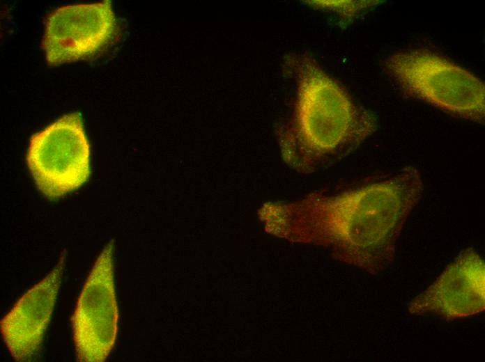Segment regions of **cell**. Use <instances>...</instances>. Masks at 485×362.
Masks as SVG:
<instances>
[{"instance_id": "obj_1", "label": "cell", "mask_w": 485, "mask_h": 362, "mask_svg": "<svg viewBox=\"0 0 485 362\" xmlns=\"http://www.w3.org/2000/svg\"><path fill=\"white\" fill-rule=\"evenodd\" d=\"M423 191L418 170L407 166L383 181L332 196L314 193L288 203H272V233L329 247L335 255L370 272L393 260L403 225Z\"/></svg>"}, {"instance_id": "obj_2", "label": "cell", "mask_w": 485, "mask_h": 362, "mask_svg": "<svg viewBox=\"0 0 485 362\" xmlns=\"http://www.w3.org/2000/svg\"><path fill=\"white\" fill-rule=\"evenodd\" d=\"M282 65L295 94L291 116L277 135L281 156L291 168L314 172L350 153L376 130L374 113L358 104L311 55L288 54Z\"/></svg>"}, {"instance_id": "obj_3", "label": "cell", "mask_w": 485, "mask_h": 362, "mask_svg": "<svg viewBox=\"0 0 485 362\" xmlns=\"http://www.w3.org/2000/svg\"><path fill=\"white\" fill-rule=\"evenodd\" d=\"M384 67L406 95L484 123V82L451 60L428 49H410L389 56Z\"/></svg>"}, {"instance_id": "obj_4", "label": "cell", "mask_w": 485, "mask_h": 362, "mask_svg": "<svg viewBox=\"0 0 485 362\" xmlns=\"http://www.w3.org/2000/svg\"><path fill=\"white\" fill-rule=\"evenodd\" d=\"M26 159L47 198L56 199L80 187L91 174L90 145L81 116L66 114L32 135Z\"/></svg>"}, {"instance_id": "obj_5", "label": "cell", "mask_w": 485, "mask_h": 362, "mask_svg": "<svg viewBox=\"0 0 485 362\" xmlns=\"http://www.w3.org/2000/svg\"><path fill=\"white\" fill-rule=\"evenodd\" d=\"M113 242L97 258L71 318L77 361L102 362L109 356L117 329Z\"/></svg>"}, {"instance_id": "obj_6", "label": "cell", "mask_w": 485, "mask_h": 362, "mask_svg": "<svg viewBox=\"0 0 485 362\" xmlns=\"http://www.w3.org/2000/svg\"><path fill=\"white\" fill-rule=\"evenodd\" d=\"M116 25L109 0L55 9L46 19L42 41L48 65H62L95 54L111 38Z\"/></svg>"}, {"instance_id": "obj_7", "label": "cell", "mask_w": 485, "mask_h": 362, "mask_svg": "<svg viewBox=\"0 0 485 362\" xmlns=\"http://www.w3.org/2000/svg\"><path fill=\"white\" fill-rule=\"evenodd\" d=\"M484 308V262L472 249L463 251L408 306L410 314L432 313L447 320L472 316Z\"/></svg>"}, {"instance_id": "obj_8", "label": "cell", "mask_w": 485, "mask_h": 362, "mask_svg": "<svg viewBox=\"0 0 485 362\" xmlns=\"http://www.w3.org/2000/svg\"><path fill=\"white\" fill-rule=\"evenodd\" d=\"M65 254L54 269L15 303L0 323L1 333L13 359L35 361L40 354L65 267Z\"/></svg>"}, {"instance_id": "obj_9", "label": "cell", "mask_w": 485, "mask_h": 362, "mask_svg": "<svg viewBox=\"0 0 485 362\" xmlns=\"http://www.w3.org/2000/svg\"><path fill=\"white\" fill-rule=\"evenodd\" d=\"M314 9L335 13L351 20L380 3V1H308Z\"/></svg>"}]
</instances>
